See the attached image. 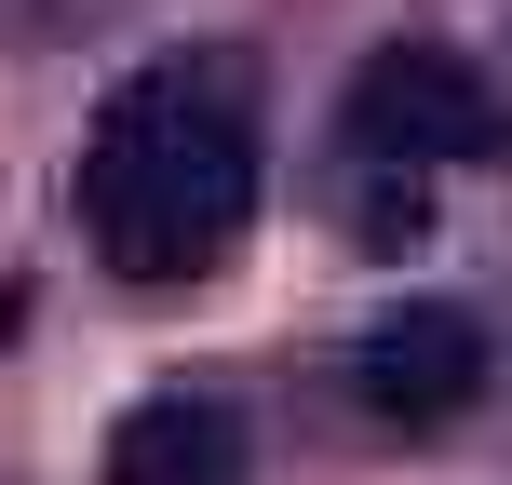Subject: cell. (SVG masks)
<instances>
[{
    "mask_svg": "<svg viewBox=\"0 0 512 485\" xmlns=\"http://www.w3.org/2000/svg\"><path fill=\"white\" fill-rule=\"evenodd\" d=\"M81 243L108 283L176 297V283L230 270L256 216V81L243 54H149L135 81H108L95 135H81Z\"/></svg>",
    "mask_w": 512,
    "mask_h": 485,
    "instance_id": "obj_1",
    "label": "cell"
},
{
    "mask_svg": "<svg viewBox=\"0 0 512 485\" xmlns=\"http://www.w3.org/2000/svg\"><path fill=\"white\" fill-rule=\"evenodd\" d=\"M95 485H243V418L216 391H149V405L108 418Z\"/></svg>",
    "mask_w": 512,
    "mask_h": 485,
    "instance_id": "obj_4",
    "label": "cell"
},
{
    "mask_svg": "<svg viewBox=\"0 0 512 485\" xmlns=\"http://www.w3.org/2000/svg\"><path fill=\"white\" fill-rule=\"evenodd\" d=\"M472 391H486V324L459 297H405L351 337V405L378 432H445V418H472Z\"/></svg>",
    "mask_w": 512,
    "mask_h": 485,
    "instance_id": "obj_3",
    "label": "cell"
},
{
    "mask_svg": "<svg viewBox=\"0 0 512 485\" xmlns=\"http://www.w3.org/2000/svg\"><path fill=\"white\" fill-rule=\"evenodd\" d=\"M337 135H351L364 176H432V162L499 149V95L459 41H378L337 95Z\"/></svg>",
    "mask_w": 512,
    "mask_h": 485,
    "instance_id": "obj_2",
    "label": "cell"
}]
</instances>
